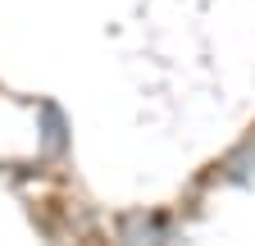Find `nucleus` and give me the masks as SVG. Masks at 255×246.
<instances>
[{"label": "nucleus", "mask_w": 255, "mask_h": 246, "mask_svg": "<svg viewBox=\"0 0 255 246\" xmlns=\"http://www.w3.org/2000/svg\"><path fill=\"white\" fill-rule=\"evenodd\" d=\"M41 114H46V150H50V155H64V146H69V137H64V132H69V123H64V114H59V105H41Z\"/></svg>", "instance_id": "f257e3e1"}]
</instances>
